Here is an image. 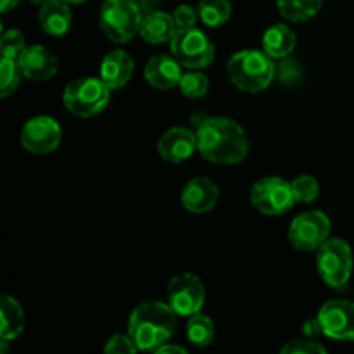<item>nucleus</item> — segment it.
<instances>
[{
	"label": "nucleus",
	"mask_w": 354,
	"mask_h": 354,
	"mask_svg": "<svg viewBox=\"0 0 354 354\" xmlns=\"http://www.w3.org/2000/svg\"><path fill=\"white\" fill-rule=\"evenodd\" d=\"M178 315L168 303L145 301L138 304L128 320V334L133 339L138 351H156L166 344L176 330Z\"/></svg>",
	"instance_id": "2"
},
{
	"label": "nucleus",
	"mask_w": 354,
	"mask_h": 354,
	"mask_svg": "<svg viewBox=\"0 0 354 354\" xmlns=\"http://www.w3.org/2000/svg\"><path fill=\"white\" fill-rule=\"evenodd\" d=\"M251 203L259 213L266 216H280L296 203L292 185L280 176H265L252 185Z\"/></svg>",
	"instance_id": "8"
},
{
	"label": "nucleus",
	"mask_w": 354,
	"mask_h": 354,
	"mask_svg": "<svg viewBox=\"0 0 354 354\" xmlns=\"http://www.w3.org/2000/svg\"><path fill=\"white\" fill-rule=\"evenodd\" d=\"M196 9L199 19L209 28L223 26L232 16V6L228 0H201Z\"/></svg>",
	"instance_id": "23"
},
{
	"label": "nucleus",
	"mask_w": 354,
	"mask_h": 354,
	"mask_svg": "<svg viewBox=\"0 0 354 354\" xmlns=\"http://www.w3.org/2000/svg\"><path fill=\"white\" fill-rule=\"evenodd\" d=\"M142 10L135 0H106L100 7L99 26L114 44H127L140 35Z\"/></svg>",
	"instance_id": "4"
},
{
	"label": "nucleus",
	"mask_w": 354,
	"mask_h": 354,
	"mask_svg": "<svg viewBox=\"0 0 354 354\" xmlns=\"http://www.w3.org/2000/svg\"><path fill=\"white\" fill-rule=\"evenodd\" d=\"M64 2H68V3H83V2H86V0H64Z\"/></svg>",
	"instance_id": "36"
},
{
	"label": "nucleus",
	"mask_w": 354,
	"mask_h": 354,
	"mask_svg": "<svg viewBox=\"0 0 354 354\" xmlns=\"http://www.w3.org/2000/svg\"><path fill=\"white\" fill-rule=\"evenodd\" d=\"M218 199H220V190H218L216 183L206 176H196V178L189 180L180 196L182 206L196 214H203L213 209Z\"/></svg>",
	"instance_id": "15"
},
{
	"label": "nucleus",
	"mask_w": 354,
	"mask_h": 354,
	"mask_svg": "<svg viewBox=\"0 0 354 354\" xmlns=\"http://www.w3.org/2000/svg\"><path fill=\"white\" fill-rule=\"evenodd\" d=\"M156 353H162V354H169V353H176V354H187V349L182 348V346H175V344H162L156 349Z\"/></svg>",
	"instance_id": "33"
},
{
	"label": "nucleus",
	"mask_w": 354,
	"mask_h": 354,
	"mask_svg": "<svg viewBox=\"0 0 354 354\" xmlns=\"http://www.w3.org/2000/svg\"><path fill=\"white\" fill-rule=\"evenodd\" d=\"M197 151L213 165L234 166L249 154L244 128L230 118H204L197 127Z\"/></svg>",
	"instance_id": "1"
},
{
	"label": "nucleus",
	"mask_w": 354,
	"mask_h": 354,
	"mask_svg": "<svg viewBox=\"0 0 354 354\" xmlns=\"http://www.w3.org/2000/svg\"><path fill=\"white\" fill-rule=\"evenodd\" d=\"M178 86L182 95L189 97V99H201V97L207 95L211 83L207 76L203 75L199 69H190L189 73H183Z\"/></svg>",
	"instance_id": "26"
},
{
	"label": "nucleus",
	"mask_w": 354,
	"mask_h": 354,
	"mask_svg": "<svg viewBox=\"0 0 354 354\" xmlns=\"http://www.w3.org/2000/svg\"><path fill=\"white\" fill-rule=\"evenodd\" d=\"M297 203H313L320 196V183L311 175H299L290 182Z\"/></svg>",
	"instance_id": "27"
},
{
	"label": "nucleus",
	"mask_w": 354,
	"mask_h": 354,
	"mask_svg": "<svg viewBox=\"0 0 354 354\" xmlns=\"http://www.w3.org/2000/svg\"><path fill=\"white\" fill-rule=\"evenodd\" d=\"M21 73L31 82H47L57 73V57L44 45H30L17 57Z\"/></svg>",
	"instance_id": "14"
},
{
	"label": "nucleus",
	"mask_w": 354,
	"mask_h": 354,
	"mask_svg": "<svg viewBox=\"0 0 354 354\" xmlns=\"http://www.w3.org/2000/svg\"><path fill=\"white\" fill-rule=\"evenodd\" d=\"M158 151L159 156L171 165L187 161L197 151V133L183 127L169 128L159 138Z\"/></svg>",
	"instance_id": "13"
},
{
	"label": "nucleus",
	"mask_w": 354,
	"mask_h": 354,
	"mask_svg": "<svg viewBox=\"0 0 354 354\" xmlns=\"http://www.w3.org/2000/svg\"><path fill=\"white\" fill-rule=\"evenodd\" d=\"M19 2L21 0H2V2H0V10H2L3 14H7L9 10L16 9V7L19 6Z\"/></svg>",
	"instance_id": "34"
},
{
	"label": "nucleus",
	"mask_w": 354,
	"mask_h": 354,
	"mask_svg": "<svg viewBox=\"0 0 354 354\" xmlns=\"http://www.w3.org/2000/svg\"><path fill=\"white\" fill-rule=\"evenodd\" d=\"M166 303L178 317H192L203 310L206 303V289L203 280L194 273H180L169 280Z\"/></svg>",
	"instance_id": "10"
},
{
	"label": "nucleus",
	"mask_w": 354,
	"mask_h": 354,
	"mask_svg": "<svg viewBox=\"0 0 354 354\" xmlns=\"http://www.w3.org/2000/svg\"><path fill=\"white\" fill-rule=\"evenodd\" d=\"M31 3H35V6H44V3L50 2V0H30Z\"/></svg>",
	"instance_id": "35"
},
{
	"label": "nucleus",
	"mask_w": 354,
	"mask_h": 354,
	"mask_svg": "<svg viewBox=\"0 0 354 354\" xmlns=\"http://www.w3.org/2000/svg\"><path fill=\"white\" fill-rule=\"evenodd\" d=\"M317 268L328 287L344 289L354 272L351 245L339 237H328L317 249Z\"/></svg>",
	"instance_id": "6"
},
{
	"label": "nucleus",
	"mask_w": 354,
	"mask_h": 354,
	"mask_svg": "<svg viewBox=\"0 0 354 354\" xmlns=\"http://www.w3.org/2000/svg\"><path fill=\"white\" fill-rule=\"evenodd\" d=\"M277 66L265 50H241L230 57L227 64V75L232 85L241 92L259 93L272 85Z\"/></svg>",
	"instance_id": "3"
},
{
	"label": "nucleus",
	"mask_w": 354,
	"mask_h": 354,
	"mask_svg": "<svg viewBox=\"0 0 354 354\" xmlns=\"http://www.w3.org/2000/svg\"><path fill=\"white\" fill-rule=\"evenodd\" d=\"M135 71V62L127 50H111L104 55L100 62L99 78L109 86L111 90H118L127 85Z\"/></svg>",
	"instance_id": "17"
},
{
	"label": "nucleus",
	"mask_w": 354,
	"mask_h": 354,
	"mask_svg": "<svg viewBox=\"0 0 354 354\" xmlns=\"http://www.w3.org/2000/svg\"><path fill=\"white\" fill-rule=\"evenodd\" d=\"M327 349L315 339L306 337L304 339H292L287 342L282 348V354H325Z\"/></svg>",
	"instance_id": "29"
},
{
	"label": "nucleus",
	"mask_w": 354,
	"mask_h": 354,
	"mask_svg": "<svg viewBox=\"0 0 354 354\" xmlns=\"http://www.w3.org/2000/svg\"><path fill=\"white\" fill-rule=\"evenodd\" d=\"M187 339L197 348H206L214 339V324L207 315L199 313L189 317L187 322Z\"/></svg>",
	"instance_id": "24"
},
{
	"label": "nucleus",
	"mask_w": 354,
	"mask_h": 354,
	"mask_svg": "<svg viewBox=\"0 0 354 354\" xmlns=\"http://www.w3.org/2000/svg\"><path fill=\"white\" fill-rule=\"evenodd\" d=\"M280 14L290 23H304L320 12L324 0H277Z\"/></svg>",
	"instance_id": "22"
},
{
	"label": "nucleus",
	"mask_w": 354,
	"mask_h": 354,
	"mask_svg": "<svg viewBox=\"0 0 354 354\" xmlns=\"http://www.w3.org/2000/svg\"><path fill=\"white\" fill-rule=\"evenodd\" d=\"M111 100V88L100 78H78L62 93V104L76 118H93L102 113Z\"/></svg>",
	"instance_id": "5"
},
{
	"label": "nucleus",
	"mask_w": 354,
	"mask_h": 354,
	"mask_svg": "<svg viewBox=\"0 0 354 354\" xmlns=\"http://www.w3.org/2000/svg\"><path fill=\"white\" fill-rule=\"evenodd\" d=\"M169 47L176 61L187 69H204L214 61L213 41L196 26L176 31Z\"/></svg>",
	"instance_id": "7"
},
{
	"label": "nucleus",
	"mask_w": 354,
	"mask_h": 354,
	"mask_svg": "<svg viewBox=\"0 0 354 354\" xmlns=\"http://www.w3.org/2000/svg\"><path fill=\"white\" fill-rule=\"evenodd\" d=\"M182 68L175 55H154L144 68L145 82L158 90L175 88L182 80Z\"/></svg>",
	"instance_id": "16"
},
{
	"label": "nucleus",
	"mask_w": 354,
	"mask_h": 354,
	"mask_svg": "<svg viewBox=\"0 0 354 354\" xmlns=\"http://www.w3.org/2000/svg\"><path fill=\"white\" fill-rule=\"evenodd\" d=\"M26 48L24 37L19 30H7L0 37V54L2 57H19L21 52Z\"/></svg>",
	"instance_id": "28"
},
{
	"label": "nucleus",
	"mask_w": 354,
	"mask_h": 354,
	"mask_svg": "<svg viewBox=\"0 0 354 354\" xmlns=\"http://www.w3.org/2000/svg\"><path fill=\"white\" fill-rule=\"evenodd\" d=\"M24 330V311L19 301L12 296L0 299V339L14 341Z\"/></svg>",
	"instance_id": "21"
},
{
	"label": "nucleus",
	"mask_w": 354,
	"mask_h": 354,
	"mask_svg": "<svg viewBox=\"0 0 354 354\" xmlns=\"http://www.w3.org/2000/svg\"><path fill=\"white\" fill-rule=\"evenodd\" d=\"M176 31H178V28H176L175 19H173V14L162 12V10H154V12H149L142 19L140 37L147 44L159 45L166 44V41H171Z\"/></svg>",
	"instance_id": "19"
},
{
	"label": "nucleus",
	"mask_w": 354,
	"mask_h": 354,
	"mask_svg": "<svg viewBox=\"0 0 354 354\" xmlns=\"http://www.w3.org/2000/svg\"><path fill=\"white\" fill-rule=\"evenodd\" d=\"M324 335L341 342L354 341V303L348 299H332L318 311Z\"/></svg>",
	"instance_id": "11"
},
{
	"label": "nucleus",
	"mask_w": 354,
	"mask_h": 354,
	"mask_svg": "<svg viewBox=\"0 0 354 354\" xmlns=\"http://www.w3.org/2000/svg\"><path fill=\"white\" fill-rule=\"evenodd\" d=\"M62 138L61 124L50 116H35L21 130V144L31 154H48L59 147Z\"/></svg>",
	"instance_id": "12"
},
{
	"label": "nucleus",
	"mask_w": 354,
	"mask_h": 354,
	"mask_svg": "<svg viewBox=\"0 0 354 354\" xmlns=\"http://www.w3.org/2000/svg\"><path fill=\"white\" fill-rule=\"evenodd\" d=\"M301 330H303V334L306 335V337H311V339H317L320 337V335H324V330H322V325H320V320H318V317L304 322Z\"/></svg>",
	"instance_id": "32"
},
{
	"label": "nucleus",
	"mask_w": 354,
	"mask_h": 354,
	"mask_svg": "<svg viewBox=\"0 0 354 354\" xmlns=\"http://www.w3.org/2000/svg\"><path fill=\"white\" fill-rule=\"evenodd\" d=\"M197 17H199V14H197V9H194L192 6H187V3H183V6H178L175 9V12H173V19H175L176 28H178V30L194 28V26H196V23H197Z\"/></svg>",
	"instance_id": "31"
},
{
	"label": "nucleus",
	"mask_w": 354,
	"mask_h": 354,
	"mask_svg": "<svg viewBox=\"0 0 354 354\" xmlns=\"http://www.w3.org/2000/svg\"><path fill=\"white\" fill-rule=\"evenodd\" d=\"M21 76H23V73H21L17 59L2 57V61H0V95H2V99H7L16 92L21 83Z\"/></svg>",
	"instance_id": "25"
},
{
	"label": "nucleus",
	"mask_w": 354,
	"mask_h": 354,
	"mask_svg": "<svg viewBox=\"0 0 354 354\" xmlns=\"http://www.w3.org/2000/svg\"><path fill=\"white\" fill-rule=\"evenodd\" d=\"M330 218L324 211H306L292 220L289 227L290 245L297 251H317L330 237Z\"/></svg>",
	"instance_id": "9"
},
{
	"label": "nucleus",
	"mask_w": 354,
	"mask_h": 354,
	"mask_svg": "<svg viewBox=\"0 0 354 354\" xmlns=\"http://www.w3.org/2000/svg\"><path fill=\"white\" fill-rule=\"evenodd\" d=\"M137 346H135L133 339L130 334H114L113 337L107 339L106 346H104V353L106 354H133L137 353Z\"/></svg>",
	"instance_id": "30"
},
{
	"label": "nucleus",
	"mask_w": 354,
	"mask_h": 354,
	"mask_svg": "<svg viewBox=\"0 0 354 354\" xmlns=\"http://www.w3.org/2000/svg\"><path fill=\"white\" fill-rule=\"evenodd\" d=\"M296 48V35L287 24H273L263 35V50L272 59H286Z\"/></svg>",
	"instance_id": "20"
},
{
	"label": "nucleus",
	"mask_w": 354,
	"mask_h": 354,
	"mask_svg": "<svg viewBox=\"0 0 354 354\" xmlns=\"http://www.w3.org/2000/svg\"><path fill=\"white\" fill-rule=\"evenodd\" d=\"M38 23H40L41 30L50 37H64L71 30L73 23L69 3L64 0H50V2L40 6Z\"/></svg>",
	"instance_id": "18"
}]
</instances>
